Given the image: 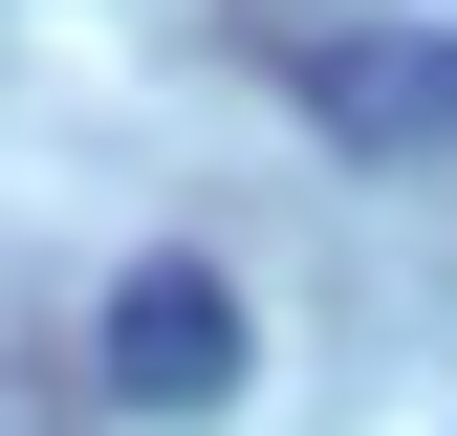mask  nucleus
Instances as JSON below:
<instances>
[{"mask_svg":"<svg viewBox=\"0 0 457 436\" xmlns=\"http://www.w3.org/2000/svg\"><path fill=\"white\" fill-rule=\"evenodd\" d=\"M87 349H109L131 415H218V393H240V284H218V262H131Z\"/></svg>","mask_w":457,"mask_h":436,"instance_id":"nucleus-1","label":"nucleus"},{"mask_svg":"<svg viewBox=\"0 0 457 436\" xmlns=\"http://www.w3.org/2000/svg\"><path fill=\"white\" fill-rule=\"evenodd\" d=\"M305 109L349 153H457V44H305Z\"/></svg>","mask_w":457,"mask_h":436,"instance_id":"nucleus-2","label":"nucleus"}]
</instances>
